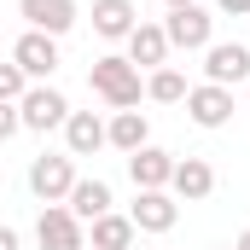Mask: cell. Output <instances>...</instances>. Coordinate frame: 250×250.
<instances>
[{"label": "cell", "mask_w": 250, "mask_h": 250, "mask_svg": "<svg viewBox=\"0 0 250 250\" xmlns=\"http://www.w3.org/2000/svg\"><path fill=\"white\" fill-rule=\"evenodd\" d=\"M87 87L111 105V111H134L140 105V93H146V82H140V64L128 59V53H105V59H93L87 70Z\"/></svg>", "instance_id": "6da1fadb"}, {"label": "cell", "mask_w": 250, "mask_h": 250, "mask_svg": "<svg viewBox=\"0 0 250 250\" xmlns=\"http://www.w3.org/2000/svg\"><path fill=\"white\" fill-rule=\"evenodd\" d=\"M76 157L70 151H41L35 163H29V192L41 198V204H70V192H76Z\"/></svg>", "instance_id": "7a4b0ae2"}, {"label": "cell", "mask_w": 250, "mask_h": 250, "mask_svg": "<svg viewBox=\"0 0 250 250\" xmlns=\"http://www.w3.org/2000/svg\"><path fill=\"white\" fill-rule=\"evenodd\" d=\"M35 245L41 250H87V221H82L70 204H41Z\"/></svg>", "instance_id": "3957f363"}, {"label": "cell", "mask_w": 250, "mask_h": 250, "mask_svg": "<svg viewBox=\"0 0 250 250\" xmlns=\"http://www.w3.org/2000/svg\"><path fill=\"white\" fill-rule=\"evenodd\" d=\"M163 29H169V41H175L181 53H209V47H215V18H209L204 6H175V12L163 18Z\"/></svg>", "instance_id": "277c9868"}, {"label": "cell", "mask_w": 250, "mask_h": 250, "mask_svg": "<svg viewBox=\"0 0 250 250\" xmlns=\"http://www.w3.org/2000/svg\"><path fill=\"white\" fill-rule=\"evenodd\" d=\"M175 169H181V157L163 151V146H146V151L128 157V181H134V192H169V187H175Z\"/></svg>", "instance_id": "5b68a950"}, {"label": "cell", "mask_w": 250, "mask_h": 250, "mask_svg": "<svg viewBox=\"0 0 250 250\" xmlns=\"http://www.w3.org/2000/svg\"><path fill=\"white\" fill-rule=\"evenodd\" d=\"M12 64H23L35 82H47V76L59 70V35H47V29H23V35L12 41Z\"/></svg>", "instance_id": "8992f818"}, {"label": "cell", "mask_w": 250, "mask_h": 250, "mask_svg": "<svg viewBox=\"0 0 250 250\" xmlns=\"http://www.w3.org/2000/svg\"><path fill=\"white\" fill-rule=\"evenodd\" d=\"M204 82H215V87L250 82V47L245 41H215V47L204 53Z\"/></svg>", "instance_id": "52a82bcc"}, {"label": "cell", "mask_w": 250, "mask_h": 250, "mask_svg": "<svg viewBox=\"0 0 250 250\" xmlns=\"http://www.w3.org/2000/svg\"><path fill=\"white\" fill-rule=\"evenodd\" d=\"M128 215H134L140 233H169V227L181 221V198H175V192H134Z\"/></svg>", "instance_id": "ba28073f"}, {"label": "cell", "mask_w": 250, "mask_h": 250, "mask_svg": "<svg viewBox=\"0 0 250 250\" xmlns=\"http://www.w3.org/2000/svg\"><path fill=\"white\" fill-rule=\"evenodd\" d=\"M18 111H23V128H35V134L70 123V99H64L59 87H47V82H41V87H29V99H23Z\"/></svg>", "instance_id": "9c48e42d"}, {"label": "cell", "mask_w": 250, "mask_h": 250, "mask_svg": "<svg viewBox=\"0 0 250 250\" xmlns=\"http://www.w3.org/2000/svg\"><path fill=\"white\" fill-rule=\"evenodd\" d=\"M187 117L198 128H227L233 123V87H215V82H198L187 99Z\"/></svg>", "instance_id": "30bf717a"}, {"label": "cell", "mask_w": 250, "mask_h": 250, "mask_svg": "<svg viewBox=\"0 0 250 250\" xmlns=\"http://www.w3.org/2000/svg\"><path fill=\"white\" fill-rule=\"evenodd\" d=\"M105 146H111V123H105V117L70 111V123H64V151H70V157H93V151H105Z\"/></svg>", "instance_id": "8fae6325"}, {"label": "cell", "mask_w": 250, "mask_h": 250, "mask_svg": "<svg viewBox=\"0 0 250 250\" xmlns=\"http://www.w3.org/2000/svg\"><path fill=\"white\" fill-rule=\"evenodd\" d=\"M175 53V41H169V29L163 23H140L134 35H128V59L140 64V70H163Z\"/></svg>", "instance_id": "7c38bea8"}, {"label": "cell", "mask_w": 250, "mask_h": 250, "mask_svg": "<svg viewBox=\"0 0 250 250\" xmlns=\"http://www.w3.org/2000/svg\"><path fill=\"white\" fill-rule=\"evenodd\" d=\"M18 12H23L29 29H47V35L76 29V0H18Z\"/></svg>", "instance_id": "4fadbf2b"}, {"label": "cell", "mask_w": 250, "mask_h": 250, "mask_svg": "<svg viewBox=\"0 0 250 250\" xmlns=\"http://www.w3.org/2000/svg\"><path fill=\"white\" fill-rule=\"evenodd\" d=\"M175 198L181 204H204L209 192H215V169H209V157H181V169H175Z\"/></svg>", "instance_id": "5bb4252c"}, {"label": "cell", "mask_w": 250, "mask_h": 250, "mask_svg": "<svg viewBox=\"0 0 250 250\" xmlns=\"http://www.w3.org/2000/svg\"><path fill=\"white\" fill-rule=\"evenodd\" d=\"M93 29H99L105 41H128V35L140 29L134 0H93Z\"/></svg>", "instance_id": "9a60e30c"}, {"label": "cell", "mask_w": 250, "mask_h": 250, "mask_svg": "<svg viewBox=\"0 0 250 250\" xmlns=\"http://www.w3.org/2000/svg\"><path fill=\"white\" fill-rule=\"evenodd\" d=\"M111 204H117V198H111V187H105L99 175H87V181H76V192H70V209H76V215H82L87 227H93L99 215H111Z\"/></svg>", "instance_id": "2e32d148"}, {"label": "cell", "mask_w": 250, "mask_h": 250, "mask_svg": "<svg viewBox=\"0 0 250 250\" xmlns=\"http://www.w3.org/2000/svg\"><path fill=\"white\" fill-rule=\"evenodd\" d=\"M134 233H140V227H134V215H117V209H111V215H99V221H93L87 250H128V245H134Z\"/></svg>", "instance_id": "e0dca14e"}, {"label": "cell", "mask_w": 250, "mask_h": 250, "mask_svg": "<svg viewBox=\"0 0 250 250\" xmlns=\"http://www.w3.org/2000/svg\"><path fill=\"white\" fill-rule=\"evenodd\" d=\"M111 146L128 151V157L146 151V146H151V123H146V111H117V117H111Z\"/></svg>", "instance_id": "ac0fdd59"}, {"label": "cell", "mask_w": 250, "mask_h": 250, "mask_svg": "<svg viewBox=\"0 0 250 250\" xmlns=\"http://www.w3.org/2000/svg\"><path fill=\"white\" fill-rule=\"evenodd\" d=\"M146 99H157V105H187V99H192V82L175 70V64H163V70L146 76Z\"/></svg>", "instance_id": "d6986e66"}, {"label": "cell", "mask_w": 250, "mask_h": 250, "mask_svg": "<svg viewBox=\"0 0 250 250\" xmlns=\"http://www.w3.org/2000/svg\"><path fill=\"white\" fill-rule=\"evenodd\" d=\"M29 99V70L23 64H0V105H23Z\"/></svg>", "instance_id": "ffe728a7"}, {"label": "cell", "mask_w": 250, "mask_h": 250, "mask_svg": "<svg viewBox=\"0 0 250 250\" xmlns=\"http://www.w3.org/2000/svg\"><path fill=\"white\" fill-rule=\"evenodd\" d=\"M18 128H23V111L18 105H0V140H12Z\"/></svg>", "instance_id": "44dd1931"}, {"label": "cell", "mask_w": 250, "mask_h": 250, "mask_svg": "<svg viewBox=\"0 0 250 250\" xmlns=\"http://www.w3.org/2000/svg\"><path fill=\"white\" fill-rule=\"evenodd\" d=\"M215 12H227V18H250V0H215Z\"/></svg>", "instance_id": "7402d4cb"}, {"label": "cell", "mask_w": 250, "mask_h": 250, "mask_svg": "<svg viewBox=\"0 0 250 250\" xmlns=\"http://www.w3.org/2000/svg\"><path fill=\"white\" fill-rule=\"evenodd\" d=\"M0 250H18V227H0Z\"/></svg>", "instance_id": "603a6c76"}, {"label": "cell", "mask_w": 250, "mask_h": 250, "mask_svg": "<svg viewBox=\"0 0 250 250\" xmlns=\"http://www.w3.org/2000/svg\"><path fill=\"white\" fill-rule=\"evenodd\" d=\"M233 250H250V227H245V233H239V245H233Z\"/></svg>", "instance_id": "cb8c5ba5"}, {"label": "cell", "mask_w": 250, "mask_h": 250, "mask_svg": "<svg viewBox=\"0 0 250 250\" xmlns=\"http://www.w3.org/2000/svg\"><path fill=\"white\" fill-rule=\"evenodd\" d=\"M163 6H169V12H175V6H198V0H163Z\"/></svg>", "instance_id": "d4e9b609"}, {"label": "cell", "mask_w": 250, "mask_h": 250, "mask_svg": "<svg viewBox=\"0 0 250 250\" xmlns=\"http://www.w3.org/2000/svg\"><path fill=\"white\" fill-rule=\"evenodd\" d=\"M221 250H233V245H221Z\"/></svg>", "instance_id": "484cf974"}]
</instances>
